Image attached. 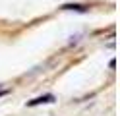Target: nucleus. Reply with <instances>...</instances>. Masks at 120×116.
Masks as SVG:
<instances>
[{
	"mask_svg": "<svg viewBox=\"0 0 120 116\" xmlns=\"http://www.w3.org/2000/svg\"><path fill=\"white\" fill-rule=\"evenodd\" d=\"M47 103H54V95H50V93H47V95H41V97H37V99H33V101H27V106L47 105Z\"/></svg>",
	"mask_w": 120,
	"mask_h": 116,
	"instance_id": "1",
	"label": "nucleus"
},
{
	"mask_svg": "<svg viewBox=\"0 0 120 116\" xmlns=\"http://www.w3.org/2000/svg\"><path fill=\"white\" fill-rule=\"evenodd\" d=\"M62 10H76V12H87V6L83 4H62Z\"/></svg>",
	"mask_w": 120,
	"mask_h": 116,
	"instance_id": "2",
	"label": "nucleus"
},
{
	"mask_svg": "<svg viewBox=\"0 0 120 116\" xmlns=\"http://www.w3.org/2000/svg\"><path fill=\"white\" fill-rule=\"evenodd\" d=\"M4 95H8V89H0V97H4Z\"/></svg>",
	"mask_w": 120,
	"mask_h": 116,
	"instance_id": "3",
	"label": "nucleus"
}]
</instances>
